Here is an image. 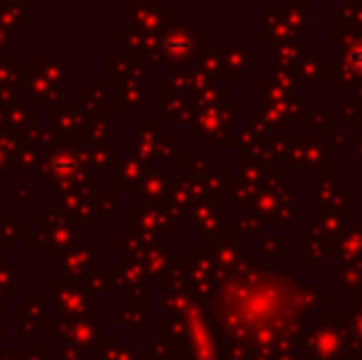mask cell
<instances>
[{
  "mask_svg": "<svg viewBox=\"0 0 362 360\" xmlns=\"http://www.w3.org/2000/svg\"><path fill=\"white\" fill-rule=\"evenodd\" d=\"M353 62L358 64V67H362V47H358V50L353 52Z\"/></svg>",
  "mask_w": 362,
  "mask_h": 360,
  "instance_id": "1",
  "label": "cell"
}]
</instances>
